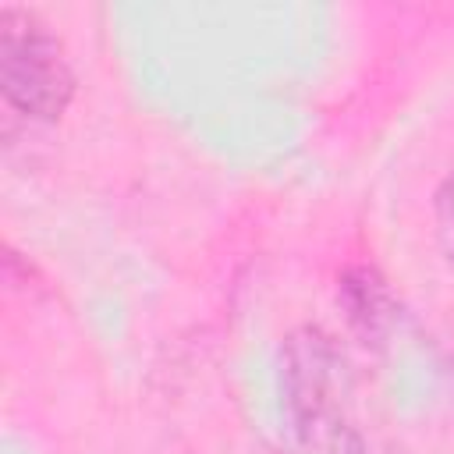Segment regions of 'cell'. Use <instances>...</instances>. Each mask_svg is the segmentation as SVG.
<instances>
[{
    "instance_id": "obj_1",
    "label": "cell",
    "mask_w": 454,
    "mask_h": 454,
    "mask_svg": "<svg viewBox=\"0 0 454 454\" xmlns=\"http://www.w3.org/2000/svg\"><path fill=\"white\" fill-rule=\"evenodd\" d=\"M344 358L333 344L305 330L287 348V411L305 447L319 454H355V419H351V380L344 372Z\"/></svg>"
},
{
    "instance_id": "obj_2",
    "label": "cell",
    "mask_w": 454,
    "mask_h": 454,
    "mask_svg": "<svg viewBox=\"0 0 454 454\" xmlns=\"http://www.w3.org/2000/svg\"><path fill=\"white\" fill-rule=\"evenodd\" d=\"M0 85L11 106L53 121L74 92V74L60 43L25 11H0Z\"/></svg>"
},
{
    "instance_id": "obj_3",
    "label": "cell",
    "mask_w": 454,
    "mask_h": 454,
    "mask_svg": "<svg viewBox=\"0 0 454 454\" xmlns=\"http://www.w3.org/2000/svg\"><path fill=\"white\" fill-rule=\"evenodd\" d=\"M436 223H440V241L454 259V174L436 192Z\"/></svg>"
}]
</instances>
